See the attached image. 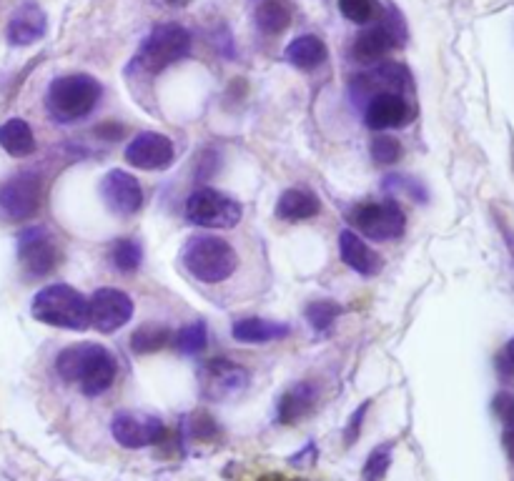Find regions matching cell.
<instances>
[{
    "instance_id": "17",
    "label": "cell",
    "mask_w": 514,
    "mask_h": 481,
    "mask_svg": "<svg viewBox=\"0 0 514 481\" xmlns=\"http://www.w3.org/2000/svg\"><path fill=\"white\" fill-rule=\"evenodd\" d=\"M339 254L349 269L362 276H377L382 271V256L349 228L339 233Z\"/></svg>"
},
{
    "instance_id": "19",
    "label": "cell",
    "mask_w": 514,
    "mask_h": 481,
    "mask_svg": "<svg viewBox=\"0 0 514 481\" xmlns=\"http://www.w3.org/2000/svg\"><path fill=\"white\" fill-rule=\"evenodd\" d=\"M316 399H319V389L311 381H299V384H294L289 391L281 394L279 404H276V421L286 426L299 424L304 416L311 414Z\"/></svg>"
},
{
    "instance_id": "21",
    "label": "cell",
    "mask_w": 514,
    "mask_h": 481,
    "mask_svg": "<svg viewBox=\"0 0 514 481\" xmlns=\"http://www.w3.org/2000/svg\"><path fill=\"white\" fill-rule=\"evenodd\" d=\"M289 334L291 329L286 324H276V321L266 319H241L231 329V336L236 341H244V344H269V341L286 339Z\"/></svg>"
},
{
    "instance_id": "11",
    "label": "cell",
    "mask_w": 514,
    "mask_h": 481,
    "mask_svg": "<svg viewBox=\"0 0 514 481\" xmlns=\"http://www.w3.org/2000/svg\"><path fill=\"white\" fill-rule=\"evenodd\" d=\"M18 259L31 276H46L58 266L61 251L48 228L31 226L18 236Z\"/></svg>"
},
{
    "instance_id": "35",
    "label": "cell",
    "mask_w": 514,
    "mask_h": 481,
    "mask_svg": "<svg viewBox=\"0 0 514 481\" xmlns=\"http://www.w3.org/2000/svg\"><path fill=\"white\" fill-rule=\"evenodd\" d=\"M367 411H369V401H364V404L359 406L357 411H354L352 419H349L347 431H344V444H347V446H352L354 441H357V436H359V431H362V421H364V416H367Z\"/></svg>"
},
{
    "instance_id": "6",
    "label": "cell",
    "mask_w": 514,
    "mask_h": 481,
    "mask_svg": "<svg viewBox=\"0 0 514 481\" xmlns=\"http://www.w3.org/2000/svg\"><path fill=\"white\" fill-rule=\"evenodd\" d=\"M244 216V208L229 193L216 188H199L186 201V218L204 228H234Z\"/></svg>"
},
{
    "instance_id": "33",
    "label": "cell",
    "mask_w": 514,
    "mask_h": 481,
    "mask_svg": "<svg viewBox=\"0 0 514 481\" xmlns=\"http://www.w3.org/2000/svg\"><path fill=\"white\" fill-rule=\"evenodd\" d=\"M384 188H389V191H397V193H409V196L414 198V201H427V191L422 188V183L414 181V178H404V176H389L387 183H384Z\"/></svg>"
},
{
    "instance_id": "34",
    "label": "cell",
    "mask_w": 514,
    "mask_h": 481,
    "mask_svg": "<svg viewBox=\"0 0 514 481\" xmlns=\"http://www.w3.org/2000/svg\"><path fill=\"white\" fill-rule=\"evenodd\" d=\"M186 431L191 439H214L216 426L206 414H194L191 419H186Z\"/></svg>"
},
{
    "instance_id": "32",
    "label": "cell",
    "mask_w": 514,
    "mask_h": 481,
    "mask_svg": "<svg viewBox=\"0 0 514 481\" xmlns=\"http://www.w3.org/2000/svg\"><path fill=\"white\" fill-rule=\"evenodd\" d=\"M372 158L379 166H392L402 158V143L392 136H377L372 141Z\"/></svg>"
},
{
    "instance_id": "4",
    "label": "cell",
    "mask_w": 514,
    "mask_h": 481,
    "mask_svg": "<svg viewBox=\"0 0 514 481\" xmlns=\"http://www.w3.org/2000/svg\"><path fill=\"white\" fill-rule=\"evenodd\" d=\"M31 314L46 326L68 331H86L91 326L88 299L68 284H51L33 296Z\"/></svg>"
},
{
    "instance_id": "16",
    "label": "cell",
    "mask_w": 514,
    "mask_h": 481,
    "mask_svg": "<svg viewBox=\"0 0 514 481\" xmlns=\"http://www.w3.org/2000/svg\"><path fill=\"white\" fill-rule=\"evenodd\" d=\"M48 31V18L43 13V8L38 3H23L13 11L11 21H8L6 36L11 46H33L36 41H41Z\"/></svg>"
},
{
    "instance_id": "22",
    "label": "cell",
    "mask_w": 514,
    "mask_h": 481,
    "mask_svg": "<svg viewBox=\"0 0 514 481\" xmlns=\"http://www.w3.org/2000/svg\"><path fill=\"white\" fill-rule=\"evenodd\" d=\"M0 148L13 158H26L36 151V136L23 118H11L0 126Z\"/></svg>"
},
{
    "instance_id": "15",
    "label": "cell",
    "mask_w": 514,
    "mask_h": 481,
    "mask_svg": "<svg viewBox=\"0 0 514 481\" xmlns=\"http://www.w3.org/2000/svg\"><path fill=\"white\" fill-rule=\"evenodd\" d=\"M101 198L116 216H133L143 206V188L128 171H108L101 181Z\"/></svg>"
},
{
    "instance_id": "24",
    "label": "cell",
    "mask_w": 514,
    "mask_h": 481,
    "mask_svg": "<svg viewBox=\"0 0 514 481\" xmlns=\"http://www.w3.org/2000/svg\"><path fill=\"white\" fill-rule=\"evenodd\" d=\"M291 16H294V11H291L289 0H261L259 8H256L254 13V21L261 33L276 36V33L289 28Z\"/></svg>"
},
{
    "instance_id": "28",
    "label": "cell",
    "mask_w": 514,
    "mask_h": 481,
    "mask_svg": "<svg viewBox=\"0 0 514 481\" xmlns=\"http://www.w3.org/2000/svg\"><path fill=\"white\" fill-rule=\"evenodd\" d=\"M494 411H497L499 421H502L504 449H507L509 459L514 461V394L494 396Z\"/></svg>"
},
{
    "instance_id": "27",
    "label": "cell",
    "mask_w": 514,
    "mask_h": 481,
    "mask_svg": "<svg viewBox=\"0 0 514 481\" xmlns=\"http://www.w3.org/2000/svg\"><path fill=\"white\" fill-rule=\"evenodd\" d=\"M141 259L143 251L141 246H138V241H133V238H116L111 244V264L116 266L118 271H123V274L136 271L138 266H141Z\"/></svg>"
},
{
    "instance_id": "23",
    "label": "cell",
    "mask_w": 514,
    "mask_h": 481,
    "mask_svg": "<svg viewBox=\"0 0 514 481\" xmlns=\"http://www.w3.org/2000/svg\"><path fill=\"white\" fill-rule=\"evenodd\" d=\"M284 56L291 66L301 68V71H311V68L321 66L326 61V46L319 36L306 33V36H299L286 46Z\"/></svg>"
},
{
    "instance_id": "2",
    "label": "cell",
    "mask_w": 514,
    "mask_h": 481,
    "mask_svg": "<svg viewBox=\"0 0 514 481\" xmlns=\"http://www.w3.org/2000/svg\"><path fill=\"white\" fill-rule=\"evenodd\" d=\"M181 264L201 284H221L239 269V254L226 238L196 233L181 249Z\"/></svg>"
},
{
    "instance_id": "8",
    "label": "cell",
    "mask_w": 514,
    "mask_h": 481,
    "mask_svg": "<svg viewBox=\"0 0 514 481\" xmlns=\"http://www.w3.org/2000/svg\"><path fill=\"white\" fill-rule=\"evenodd\" d=\"M249 386V371L229 359H209L199 366V389L206 401H231Z\"/></svg>"
},
{
    "instance_id": "12",
    "label": "cell",
    "mask_w": 514,
    "mask_h": 481,
    "mask_svg": "<svg viewBox=\"0 0 514 481\" xmlns=\"http://www.w3.org/2000/svg\"><path fill=\"white\" fill-rule=\"evenodd\" d=\"M88 311H91V326H96L101 334H113L131 321L133 301L121 289H98L88 299Z\"/></svg>"
},
{
    "instance_id": "39",
    "label": "cell",
    "mask_w": 514,
    "mask_h": 481,
    "mask_svg": "<svg viewBox=\"0 0 514 481\" xmlns=\"http://www.w3.org/2000/svg\"><path fill=\"white\" fill-rule=\"evenodd\" d=\"M166 3H171V6H176V3H184V0H166Z\"/></svg>"
},
{
    "instance_id": "14",
    "label": "cell",
    "mask_w": 514,
    "mask_h": 481,
    "mask_svg": "<svg viewBox=\"0 0 514 481\" xmlns=\"http://www.w3.org/2000/svg\"><path fill=\"white\" fill-rule=\"evenodd\" d=\"M414 118L412 101L392 91L374 93L364 108V121L372 131H392V128L407 126Z\"/></svg>"
},
{
    "instance_id": "5",
    "label": "cell",
    "mask_w": 514,
    "mask_h": 481,
    "mask_svg": "<svg viewBox=\"0 0 514 481\" xmlns=\"http://www.w3.org/2000/svg\"><path fill=\"white\" fill-rule=\"evenodd\" d=\"M191 53V33L179 23H163L146 36L138 48L136 63L143 73H161Z\"/></svg>"
},
{
    "instance_id": "30",
    "label": "cell",
    "mask_w": 514,
    "mask_h": 481,
    "mask_svg": "<svg viewBox=\"0 0 514 481\" xmlns=\"http://www.w3.org/2000/svg\"><path fill=\"white\" fill-rule=\"evenodd\" d=\"M339 306L334 301H314L311 306H306V321L314 331H329L331 324L339 316Z\"/></svg>"
},
{
    "instance_id": "37",
    "label": "cell",
    "mask_w": 514,
    "mask_h": 481,
    "mask_svg": "<svg viewBox=\"0 0 514 481\" xmlns=\"http://www.w3.org/2000/svg\"><path fill=\"white\" fill-rule=\"evenodd\" d=\"M507 359L514 364V336H512V339H509V344H507Z\"/></svg>"
},
{
    "instance_id": "3",
    "label": "cell",
    "mask_w": 514,
    "mask_h": 481,
    "mask_svg": "<svg viewBox=\"0 0 514 481\" xmlns=\"http://www.w3.org/2000/svg\"><path fill=\"white\" fill-rule=\"evenodd\" d=\"M101 83L88 73H68L51 81L46 91V111L61 126L91 116L101 101Z\"/></svg>"
},
{
    "instance_id": "36",
    "label": "cell",
    "mask_w": 514,
    "mask_h": 481,
    "mask_svg": "<svg viewBox=\"0 0 514 481\" xmlns=\"http://www.w3.org/2000/svg\"><path fill=\"white\" fill-rule=\"evenodd\" d=\"M316 456H319L316 446L314 444H306L304 449L299 451V454L291 456V464H294V466H309L311 461H316Z\"/></svg>"
},
{
    "instance_id": "29",
    "label": "cell",
    "mask_w": 514,
    "mask_h": 481,
    "mask_svg": "<svg viewBox=\"0 0 514 481\" xmlns=\"http://www.w3.org/2000/svg\"><path fill=\"white\" fill-rule=\"evenodd\" d=\"M339 11L347 21L357 23V26H367L369 21L377 18L379 3L377 0H339Z\"/></svg>"
},
{
    "instance_id": "7",
    "label": "cell",
    "mask_w": 514,
    "mask_h": 481,
    "mask_svg": "<svg viewBox=\"0 0 514 481\" xmlns=\"http://www.w3.org/2000/svg\"><path fill=\"white\" fill-rule=\"evenodd\" d=\"M41 198L43 181L33 171H21L0 183V213L8 221H28L36 216Z\"/></svg>"
},
{
    "instance_id": "40",
    "label": "cell",
    "mask_w": 514,
    "mask_h": 481,
    "mask_svg": "<svg viewBox=\"0 0 514 481\" xmlns=\"http://www.w3.org/2000/svg\"><path fill=\"white\" fill-rule=\"evenodd\" d=\"M296 481H304V479H296Z\"/></svg>"
},
{
    "instance_id": "25",
    "label": "cell",
    "mask_w": 514,
    "mask_h": 481,
    "mask_svg": "<svg viewBox=\"0 0 514 481\" xmlns=\"http://www.w3.org/2000/svg\"><path fill=\"white\" fill-rule=\"evenodd\" d=\"M171 339H174V334H171L168 326L143 324L141 329L133 331L131 349L136 351V354H153V351H161Z\"/></svg>"
},
{
    "instance_id": "1",
    "label": "cell",
    "mask_w": 514,
    "mask_h": 481,
    "mask_svg": "<svg viewBox=\"0 0 514 481\" xmlns=\"http://www.w3.org/2000/svg\"><path fill=\"white\" fill-rule=\"evenodd\" d=\"M56 371L68 384H78L86 396H101L116 381V359L101 344H76L58 354Z\"/></svg>"
},
{
    "instance_id": "13",
    "label": "cell",
    "mask_w": 514,
    "mask_h": 481,
    "mask_svg": "<svg viewBox=\"0 0 514 481\" xmlns=\"http://www.w3.org/2000/svg\"><path fill=\"white\" fill-rule=\"evenodd\" d=\"M126 161L141 171H166L174 163V141L156 131L138 133L126 146Z\"/></svg>"
},
{
    "instance_id": "26",
    "label": "cell",
    "mask_w": 514,
    "mask_h": 481,
    "mask_svg": "<svg viewBox=\"0 0 514 481\" xmlns=\"http://www.w3.org/2000/svg\"><path fill=\"white\" fill-rule=\"evenodd\" d=\"M171 341L184 356H196L209 346V329H206L204 321H194V324L184 326L179 334H174Z\"/></svg>"
},
{
    "instance_id": "38",
    "label": "cell",
    "mask_w": 514,
    "mask_h": 481,
    "mask_svg": "<svg viewBox=\"0 0 514 481\" xmlns=\"http://www.w3.org/2000/svg\"><path fill=\"white\" fill-rule=\"evenodd\" d=\"M261 481H286V479H284V476H264Z\"/></svg>"
},
{
    "instance_id": "9",
    "label": "cell",
    "mask_w": 514,
    "mask_h": 481,
    "mask_svg": "<svg viewBox=\"0 0 514 481\" xmlns=\"http://www.w3.org/2000/svg\"><path fill=\"white\" fill-rule=\"evenodd\" d=\"M352 223L372 241H394L407 228V216L397 206V201L389 198V201H369L354 208Z\"/></svg>"
},
{
    "instance_id": "10",
    "label": "cell",
    "mask_w": 514,
    "mask_h": 481,
    "mask_svg": "<svg viewBox=\"0 0 514 481\" xmlns=\"http://www.w3.org/2000/svg\"><path fill=\"white\" fill-rule=\"evenodd\" d=\"M111 434L123 449H146L166 434V424L146 411H118L111 419Z\"/></svg>"
},
{
    "instance_id": "18",
    "label": "cell",
    "mask_w": 514,
    "mask_h": 481,
    "mask_svg": "<svg viewBox=\"0 0 514 481\" xmlns=\"http://www.w3.org/2000/svg\"><path fill=\"white\" fill-rule=\"evenodd\" d=\"M399 43L397 31H394L392 23H379V26L367 28L364 33H359L357 41L352 46L354 61L359 63H377L392 51Z\"/></svg>"
},
{
    "instance_id": "31",
    "label": "cell",
    "mask_w": 514,
    "mask_h": 481,
    "mask_svg": "<svg viewBox=\"0 0 514 481\" xmlns=\"http://www.w3.org/2000/svg\"><path fill=\"white\" fill-rule=\"evenodd\" d=\"M392 466V444H382L369 454L367 464H364V481H379Z\"/></svg>"
},
{
    "instance_id": "20",
    "label": "cell",
    "mask_w": 514,
    "mask_h": 481,
    "mask_svg": "<svg viewBox=\"0 0 514 481\" xmlns=\"http://www.w3.org/2000/svg\"><path fill=\"white\" fill-rule=\"evenodd\" d=\"M321 203L314 193L301 191V188H289V191L281 193L279 203H276V216L281 221H306V218H314L319 213Z\"/></svg>"
}]
</instances>
